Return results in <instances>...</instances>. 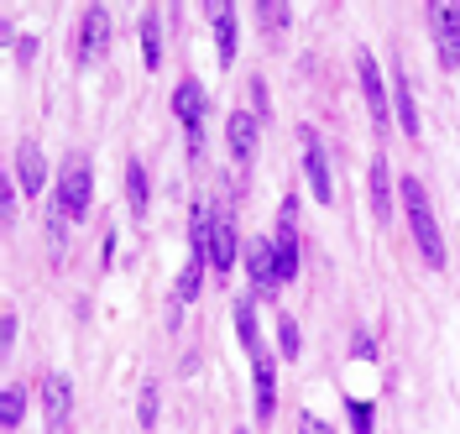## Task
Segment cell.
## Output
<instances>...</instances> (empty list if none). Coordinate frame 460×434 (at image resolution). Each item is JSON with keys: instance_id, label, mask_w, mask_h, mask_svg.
Returning a JSON list of instances; mask_svg holds the SVG:
<instances>
[{"instance_id": "1", "label": "cell", "mask_w": 460, "mask_h": 434, "mask_svg": "<svg viewBox=\"0 0 460 434\" xmlns=\"http://www.w3.org/2000/svg\"><path fill=\"white\" fill-rule=\"evenodd\" d=\"M398 199H402V215H408V231H413V246L429 267H445V235H439V220H434V204H429V189L408 173L398 183Z\"/></svg>"}, {"instance_id": "2", "label": "cell", "mask_w": 460, "mask_h": 434, "mask_svg": "<svg viewBox=\"0 0 460 434\" xmlns=\"http://www.w3.org/2000/svg\"><path fill=\"white\" fill-rule=\"evenodd\" d=\"M89 204H94V168H89L84 152H74V157H63V168H58L53 209L63 220H84Z\"/></svg>"}, {"instance_id": "3", "label": "cell", "mask_w": 460, "mask_h": 434, "mask_svg": "<svg viewBox=\"0 0 460 434\" xmlns=\"http://www.w3.org/2000/svg\"><path fill=\"white\" fill-rule=\"evenodd\" d=\"M424 16H429V31H434L439 68H460V5L456 0H434Z\"/></svg>"}, {"instance_id": "4", "label": "cell", "mask_w": 460, "mask_h": 434, "mask_svg": "<svg viewBox=\"0 0 460 434\" xmlns=\"http://www.w3.org/2000/svg\"><path fill=\"white\" fill-rule=\"evenodd\" d=\"M105 53H111V11L105 5H84V16L74 27V58L100 63Z\"/></svg>"}, {"instance_id": "5", "label": "cell", "mask_w": 460, "mask_h": 434, "mask_svg": "<svg viewBox=\"0 0 460 434\" xmlns=\"http://www.w3.org/2000/svg\"><path fill=\"white\" fill-rule=\"evenodd\" d=\"M293 215H298V199L288 194L283 209H278V231H272V261H278V283H293L298 278V226H293Z\"/></svg>"}, {"instance_id": "6", "label": "cell", "mask_w": 460, "mask_h": 434, "mask_svg": "<svg viewBox=\"0 0 460 434\" xmlns=\"http://www.w3.org/2000/svg\"><path fill=\"white\" fill-rule=\"evenodd\" d=\"M356 79H361V94H367L372 126H376V131H387V126H393V105H387V79H382V68H376V58L367 53V48L356 53Z\"/></svg>"}, {"instance_id": "7", "label": "cell", "mask_w": 460, "mask_h": 434, "mask_svg": "<svg viewBox=\"0 0 460 434\" xmlns=\"http://www.w3.org/2000/svg\"><path fill=\"white\" fill-rule=\"evenodd\" d=\"M42 408H48V430L68 434V424H74V382L63 372L42 376Z\"/></svg>"}, {"instance_id": "8", "label": "cell", "mask_w": 460, "mask_h": 434, "mask_svg": "<svg viewBox=\"0 0 460 434\" xmlns=\"http://www.w3.org/2000/svg\"><path fill=\"white\" fill-rule=\"evenodd\" d=\"M257 142H261V116H257V111H230V120H226V146H230V157H235L241 168L257 157Z\"/></svg>"}, {"instance_id": "9", "label": "cell", "mask_w": 460, "mask_h": 434, "mask_svg": "<svg viewBox=\"0 0 460 434\" xmlns=\"http://www.w3.org/2000/svg\"><path fill=\"white\" fill-rule=\"evenodd\" d=\"M246 278H252V293H257V298H272V293H278L272 235H267V241H246Z\"/></svg>"}, {"instance_id": "10", "label": "cell", "mask_w": 460, "mask_h": 434, "mask_svg": "<svg viewBox=\"0 0 460 434\" xmlns=\"http://www.w3.org/2000/svg\"><path fill=\"white\" fill-rule=\"evenodd\" d=\"M304 173H309V189H314L319 204H335V178H330V157L319 146L314 131H304Z\"/></svg>"}, {"instance_id": "11", "label": "cell", "mask_w": 460, "mask_h": 434, "mask_svg": "<svg viewBox=\"0 0 460 434\" xmlns=\"http://www.w3.org/2000/svg\"><path fill=\"white\" fill-rule=\"evenodd\" d=\"M241 261V231H235V215L215 209V252H209V272H230Z\"/></svg>"}, {"instance_id": "12", "label": "cell", "mask_w": 460, "mask_h": 434, "mask_svg": "<svg viewBox=\"0 0 460 434\" xmlns=\"http://www.w3.org/2000/svg\"><path fill=\"white\" fill-rule=\"evenodd\" d=\"M209 27H215V53L220 63H235V48H241V11L235 5H209Z\"/></svg>"}, {"instance_id": "13", "label": "cell", "mask_w": 460, "mask_h": 434, "mask_svg": "<svg viewBox=\"0 0 460 434\" xmlns=\"http://www.w3.org/2000/svg\"><path fill=\"white\" fill-rule=\"evenodd\" d=\"M252 387H257V424H267L278 413V367H272L267 350L252 356Z\"/></svg>"}, {"instance_id": "14", "label": "cell", "mask_w": 460, "mask_h": 434, "mask_svg": "<svg viewBox=\"0 0 460 434\" xmlns=\"http://www.w3.org/2000/svg\"><path fill=\"white\" fill-rule=\"evenodd\" d=\"M16 183H22V194H31V199L48 189V157H42V146L37 142L16 146Z\"/></svg>"}, {"instance_id": "15", "label": "cell", "mask_w": 460, "mask_h": 434, "mask_svg": "<svg viewBox=\"0 0 460 434\" xmlns=\"http://www.w3.org/2000/svg\"><path fill=\"white\" fill-rule=\"evenodd\" d=\"M204 111H209V89H204L199 79H183V84L172 89V116L183 120L189 131H199Z\"/></svg>"}, {"instance_id": "16", "label": "cell", "mask_w": 460, "mask_h": 434, "mask_svg": "<svg viewBox=\"0 0 460 434\" xmlns=\"http://www.w3.org/2000/svg\"><path fill=\"white\" fill-rule=\"evenodd\" d=\"M209 252H215V204H194V220H189V261H204L209 267Z\"/></svg>"}, {"instance_id": "17", "label": "cell", "mask_w": 460, "mask_h": 434, "mask_svg": "<svg viewBox=\"0 0 460 434\" xmlns=\"http://www.w3.org/2000/svg\"><path fill=\"white\" fill-rule=\"evenodd\" d=\"M393 116H398L402 137H419V100H413V84H408V74H393Z\"/></svg>"}, {"instance_id": "18", "label": "cell", "mask_w": 460, "mask_h": 434, "mask_svg": "<svg viewBox=\"0 0 460 434\" xmlns=\"http://www.w3.org/2000/svg\"><path fill=\"white\" fill-rule=\"evenodd\" d=\"M367 194H372V215L376 220H387V215H393V168H387V157H372Z\"/></svg>"}, {"instance_id": "19", "label": "cell", "mask_w": 460, "mask_h": 434, "mask_svg": "<svg viewBox=\"0 0 460 434\" xmlns=\"http://www.w3.org/2000/svg\"><path fill=\"white\" fill-rule=\"evenodd\" d=\"M142 63L146 68H163V16L152 5L142 11Z\"/></svg>"}, {"instance_id": "20", "label": "cell", "mask_w": 460, "mask_h": 434, "mask_svg": "<svg viewBox=\"0 0 460 434\" xmlns=\"http://www.w3.org/2000/svg\"><path fill=\"white\" fill-rule=\"evenodd\" d=\"M126 204H131V215H146V204H152V178L142 163H126Z\"/></svg>"}, {"instance_id": "21", "label": "cell", "mask_w": 460, "mask_h": 434, "mask_svg": "<svg viewBox=\"0 0 460 434\" xmlns=\"http://www.w3.org/2000/svg\"><path fill=\"white\" fill-rule=\"evenodd\" d=\"M257 27L267 31V37H283V31L293 27V5H283V0H261L257 5Z\"/></svg>"}, {"instance_id": "22", "label": "cell", "mask_w": 460, "mask_h": 434, "mask_svg": "<svg viewBox=\"0 0 460 434\" xmlns=\"http://www.w3.org/2000/svg\"><path fill=\"white\" fill-rule=\"evenodd\" d=\"M22 419H27V387H22V382H11V387L0 393V424H5V430H16Z\"/></svg>"}, {"instance_id": "23", "label": "cell", "mask_w": 460, "mask_h": 434, "mask_svg": "<svg viewBox=\"0 0 460 434\" xmlns=\"http://www.w3.org/2000/svg\"><path fill=\"white\" fill-rule=\"evenodd\" d=\"M199 283H204V261H189V267L178 272V304H194V298L204 293Z\"/></svg>"}, {"instance_id": "24", "label": "cell", "mask_w": 460, "mask_h": 434, "mask_svg": "<svg viewBox=\"0 0 460 434\" xmlns=\"http://www.w3.org/2000/svg\"><path fill=\"white\" fill-rule=\"evenodd\" d=\"M298 346H304V341H298V319H293V314H278V350L293 361V356H298Z\"/></svg>"}, {"instance_id": "25", "label": "cell", "mask_w": 460, "mask_h": 434, "mask_svg": "<svg viewBox=\"0 0 460 434\" xmlns=\"http://www.w3.org/2000/svg\"><path fill=\"white\" fill-rule=\"evenodd\" d=\"M142 430H157V382H142V403H137Z\"/></svg>"}, {"instance_id": "26", "label": "cell", "mask_w": 460, "mask_h": 434, "mask_svg": "<svg viewBox=\"0 0 460 434\" xmlns=\"http://www.w3.org/2000/svg\"><path fill=\"white\" fill-rule=\"evenodd\" d=\"M0 220H5V226L16 220V183H11V178L0 183Z\"/></svg>"}, {"instance_id": "27", "label": "cell", "mask_w": 460, "mask_h": 434, "mask_svg": "<svg viewBox=\"0 0 460 434\" xmlns=\"http://www.w3.org/2000/svg\"><path fill=\"white\" fill-rule=\"evenodd\" d=\"M16 330H22V324H16V309H5V314H0V350L16 346Z\"/></svg>"}, {"instance_id": "28", "label": "cell", "mask_w": 460, "mask_h": 434, "mask_svg": "<svg viewBox=\"0 0 460 434\" xmlns=\"http://www.w3.org/2000/svg\"><path fill=\"white\" fill-rule=\"evenodd\" d=\"M350 430L372 434V403H350Z\"/></svg>"}, {"instance_id": "29", "label": "cell", "mask_w": 460, "mask_h": 434, "mask_svg": "<svg viewBox=\"0 0 460 434\" xmlns=\"http://www.w3.org/2000/svg\"><path fill=\"white\" fill-rule=\"evenodd\" d=\"M298 434H335L324 419H314V413H298Z\"/></svg>"}, {"instance_id": "30", "label": "cell", "mask_w": 460, "mask_h": 434, "mask_svg": "<svg viewBox=\"0 0 460 434\" xmlns=\"http://www.w3.org/2000/svg\"><path fill=\"white\" fill-rule=\"evenodd\" d=\"M48 241H53V257H63V215L53 209V220H48Z\"/></svg>"}, {"instance_id": "31", "label": "cell", "mask_w": 460, "mask_h": 434, "mask_svg": "<svg viewBox=\"0 0 460 434\" xmlns=\"http://www.w3.org/2000/svg\"><path fill=\"white\" fill-rule=\"evenodd\" d=\"M252 100H257V116L267 120V84L261 79H252Z\"/></svg>"}, {"instance_id": "32", "label": "cell", "mask_w": 460, "mask_h": 434, "mask_svg": "<svg viewBox=\"0 0 460 434\" xmlns=\"http://www.w3.org/2000/svg\"><path fill=\"white\" fill-rule=\"evenodd\" d=\"M235 434H246V430H235Z\"/></svg>"}]
</instances>
